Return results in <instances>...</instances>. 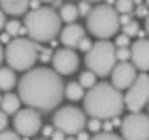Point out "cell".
Returning <instances> with one entry per match:
<instances>
[{
	"label": "cell",
	"instance_id": "obj_15",
	"mask_svg": "<svg viewBox=\"0 0 149 140\" xmlns=\"http://www.w3.org/2000/svg\"><path fill=\"white\" fill-rule=\"evenodd\" d=\"M0 8L8 15L19 17V15H24L26 9L30 8V0H0Z\"/></svg>",
	"mask_w": 149,
	"mask_h": 140
},
{
	"label": "cell",
	"instance_id": "obj_4",
	"mask_svg": "<svg viewBox=\"0 0 149 140\" xmlns=\"http://www.w3.org/2000/svg\"><path fill=\"white\" fill-rule=\"evenodd\" d=\"M86 26L91 36L99 39H110L119 30V13L110 4H99L86 15Z\"/></svg>",
	"mask_w": 149,
	"mask_h": 140
},
{
	"label": "cell",
	"instance_id": "obj_6",
	"mask_svg": "<svg viewBox=\"0 0 149 140\" xmlns=\"http://www.w3.org/2000/svg\"><path fill=\"white\" fill-rule=\"evenodd\" d=\"M116 43H112L108 39H101L97 43L91 45V49L86 52V65L88 69H91L97 77H108L114 69L116 62Z\"/></svg>",
	"mask_w": 149,
	"mask_h": 140
},
{
	"label": "cell",
	"instance_id": "obj_29",
	"mask_svg": "<svg viewBox=\"0 0 149 140\" xmlns=\"http://www.w3.org/2000/svg\"><path fill=\"white\" fill-rule=\"evenodd\" d=\"M130 37L127 36V34H121V36H118L116 37V47H129V43H130Z\"/></svg>",
	"mask_w": 149,
	"mask_h": 140
},
{
	"label": "cell",
	"instance_id": "obj_16",
	"mask_svg": "<svg viewBox=\"0 0 149 140\" xmlns=\"http://www.w3.org/2000/svg\"><path fill=\"white\" fill-rule=\"evenodd\" d=\"M21 97H19V93L15 95V93H11V90L9 92H6L2 95V101H0V108H2L6 114L9 116V114H15V112L21 108Z\"/></svg>",
	"mask_w": 149,
	"mask_h": 140
},
{
	"label": "cell",
	"instance_id": "obj_34",
	"mask_svg": "<svg viewBox=\"0 0 149 140\" xmlns=\"http://www.w3.org/2000/svg\"><path fill=\"white\" fill-rule=\"evenodd\" d=\"M39 60H41V62H47V60H52V52H50L49 49L41 50V52H39Z\"/></svg>",
	"mask_w": 149,
	"mask_h": 140
},
{
	"label": "cell",
	"instance_id": "obj_38",
	"mask_svg": "<svg viewBox=\"0 0 149 140\" xmlns=\"http://www.w3.org/2000/svg\"><path fill=\"white\" fill-rule=\"evenodd\" d=\"M74 136L80 138V140H86V138H90V134H88V133H82V131H78V133L74 134Z\"/></svg>",
	"mask_w": 149,
	"mask_h": 140
},
{
	"label": "cell",
	"instance_id": "obj_27",
	"mask_svg": "<svg viewBox=\"0 0 149 140\" xmlns=\"http://www.w3.org/2000/svg\"><path fill=\"white\" fill-rule=\"evenodd\" d=\"M19 138V133L15 129L13 131H0V140H17Z\"/></svg>",
	"mask_w": 149,
	"mask_h": 140
},
{
	"label": "cell",
	"instance_id": "obj_9",
	"mask_svg": "<svg viewBox=\"0 0 149 140\" xmlns=\"http://www.w3.org/2000/svg\"><path fill=\"white\" fill-rule=\"evenodd\" d=\"M13 129L19 133L22 138H32L41 131V114L37 108L26 106V108H19L13 118Z\"/></svg>",
	"mask_w": 149,
	"mask_h": 140
},
{
	"label": "cell",
	"instance_id": "obj_14",
	"mask_svg": "<svg viewBox=\"0 0 149 140\" xmlns=\"http://www.w3.org/2000/svg\"><path fill=\"white\" fill-rule=\"evenodd\" d=\"M84 36H86V30H84L80 24H77V22H69V24L62 30L60 39H62V43L65 47H71V49H74V47L78 45V41H80Z\"/></svg>",
	"mask_w": 149,
	"mask_h": 140
},
{
	"label": "cell",
	"instance_id": "obj_39",
	"mask_svg": "<svg viewBox=\"0 0 149 140\" xmlns=\"http://www.w3.org/2000/svg\"><path fill=\"white\" fill-rule=\"evenodd\" d=\"M9 37H11V36H9L8 32H6V34H2V37H0V41H2V43H9Z\"/></svg>",
	"mask_w": 149,
	"mask_h": 140
},
{
	"label": "cell",
	"instance_id": "obj_17",
	"mask_svg": "<svg viewBox=\"0 0 149 140\" xmlns=\"http://www.w3.org/2000/svg\"><path fill=\"white\" fill-rule=\"evenodd\" d=\"M17 78H15V73L11 71L9 67H0V90L2 92H9L13 90Z\"/></svg>",
	"mask_w": 149,
	"mask_h": 140
},
{
	"label": "cell",
	"instance_id": "obj_21",
	"mask_svg": "<svg viewBox=\"0 0 149 140\" xmlns=\"http://www.w3.org/2000/svg\"><path fill=\"white\" fill-rule=\"evenodd\" d=\"M134 0H116V11L118 13H132Z\"/></svg>",
	"mask_w": 149,
	"mask_h": 140
},
{
	"label": "cell",
	"instance_id": "obj_1",
	"mask_svg": "<svg viewBox=\"0 0 149 140\" xmlns=\"http://www.w3.org/2000/svg\"><path fill=\"white\" fill-rule=\"evenodd\" d=\"M19 97L26 106L41 112L54 110L63 99L65 84L58 71L49 67H36L22 75L19 80Z\"/></svg>",
	"mask_w": 149,
	"mask_h": 140
},
{
	"label": "cell",
	"instance_id": "obj_24",
	"mask_svg": "<svg viewBox=\"0 0 149 140\" xmlns=\"http://www.w3.org/2000/svg\"><path fill=\"white\" fill-rule=\"evenodd\" d=\"M123 34H127L129 37L138 36V34H140V24H138L136 21H130L129 24H125V26H123Z\"/></svg>",
	"mask_w": 149,
	"mask_h": 140
},
{
	"label": "cell",
	"instance_id": "obj_7",
	"mask_svg": "<svg viewBox=\"0 0 149 140\" xmlns=\"http://www.w3.org/2000/svg\"><path fill=\"white\" fill-rule=\"evenodd\" d=\"M52 125L56 129L63 131L67 136H74L78 131L86 127V116L77 106H62L52 116Z\"/></svg>",
	"mask_w": 149,
	"mask_h": 140
},
{
	"label": "cell",
	"instance_id": "obj_20",
	"mask_svg": "<svg viewBox=\"0 0 149 140\" xmlns=\"http://www.w3.org/2000/svg\"><path fill=\"white\" fill-rule=\"evenodd\" d=\"M78 82H80V86L84 88V90H90L91 86H95L97 84V75L91 71V69H88V71H84L82 75H80V78H78Z\"/></svg>",
	"mask_w": 149,
	"mask_h": 140
},
{
	"label": "cell",
	"instance_id": "obj_18",
	"mask_svg": "<svg viewBox=\"0 0 149 140\" xmlns=\"http://www.w3.org/2000/svg\"><path fill=\"white\" fill-rule=\"evenodd\" d=\"M63 95L69 101H80L84 99V88L80 86V82H69L63 90Z\"/></svg>",
	"mask_w": 149,
	"mask_h": 140
},
{
	"label": "cell",
	"instance_id": "obj_12",
	"mask_svg": "<svg viewBox=\"0 0 149 140\" xmlns=\"http://www.w3.org/2000/svg\"><path fill=\"white\" fill-rule=\"evenodd\" d=\"M110 77H112V84H114L118 90H127L130 84L134 82V78L138 77L136 65L130 64V62H119V64L114 65Z\"/></svg>",
	"mask_w": 149,
	"mask_h": 140
},
{
	"label": "cell",
	"instance_id": "obj_30",
	"mask_svg": "<svg viewBox=\"0 0 149 140\" xmlns=\"http://www.w3.org/2000/svg\"><path fill=\"white\" fill-rule=\"evenodd\" d=\"M78 15H84V17H86L88 15V13H90V2H88V0H84V2H80V4H78Z\"/></svg>",
	"mask_w": 149,
	"mask_h": 140
},
{
	"label": "cell",
	"instance_id": "obj_5",
	"mask_svg": "<svg viewBox=\"0 0 149 140\" xmlns=\"http://www.w3.org/2000/svg\"><path fill=\"white\" fill-rule=\"evenodd\" d=\"M37 58H39V47L34 39L26 37H13L4 50V60L9 64V67L15 71H28Z\"/></svg>",
	"mask_w": 149,
	"mask_h": 140
},
{
	"label": "cell",
	"instance_id": "obj_10",
	"mask_svg": "<svg viewBox=\"0 0 149 140\" xmlns=\"http://www.w3.org/2000/svg\"><path fill=\"white\" fill-rule=\"evenodd\" d=\"M121 136L127 140H147L149 138V114L130 112L121 121Z\"/></svg>",
	"mask_w": 149,
	"mask_h": 140
},
{
	"label": "cell",
	"instance_id": "obj_32",
	"mask_svg": "<svg viewBox=\"0 0 149 140\" xmlns=\"http://www.w3.org/2000/svg\"><path fill=\"white\" fill-rule=\"evenodd\" d=\"M8 127V114L4 110H0V131H4Z\"/></svg>",
	"mask_w": 149,
	"mask_h": 140
},
{
	"label": "cell",
	"instance_id": "obj_3",
	"mask_svg": "<svg viewBox=\"0 0 149 140\" xmlns=\"http://www.w3.org/2000/svg\"><path fill=\"white\" fill-rule=\"evenodd\" d=\"M62 19L52 8H36L34 11L26 13L24 17V30L28 32L30 39L34 41H52L60 34Z\"/></svg>",
	"mask_w": 149,
	"mask_h": 140
},
{
	"label": "cell",
	"instance_id": "obj_2",
	"mask_svg": "<svg viewBox=\"0 0 149 140\" xmlns=\"http://www.w3.org/2000/svg\"><path fill=\"white\" fill-rule=\"evenodd\" d=\"M125 108V99L121 90L108 82H101L91 86L88 93H84V110L93 118L112 120L119 116Z\"/></svg>",
	"mask_w": 149,
	"mask_h": 140
},
{
	"label": "cell",
	"instance_id": "obj_25",
	"mask_svg": "<svg viewBox=\"0 0 149 140\" xmlns=\"http://www.w3.org/2000/svg\"><path fill=\"white\" fill-rule=\"evenodd\" d=\"M95 140H118L119 138V134H116V133H110V131H104V133H95V136H93Z\"/></svg>",
	"mask_w": 149,
	"mask_h": 140
},
{
	"label": "cell",
	"instance_id": "obj_23",
	"mask_svg": "<svg viewBox=\"0 0 149 140\" xmlns=\"http://www.w3.org/2000/svg\"><path fill=\"white\" fill-rule=\"evenodd\" d=\"M116 58H118V62H129L130 60V47H118L116 49Z\"/></svg>",
	"mask_w": 149,
	"mask_h": 140
},
{
	"label": "cell",
	"instance_id": "obj_26",
	"mask_svg": "<svg viewBox=\"0 0 149 140\" xmlns=\"http://www.w3.org/2000/svg\"><path fill=\"white\" fill-rule=\"evenodd\" d=\"M86 125H88V129H90V131H93V133H99V131L102 129L101 120H99V118H93V116H91L90 121H86Z\"/></svg>",
	"mask_w": 149,
	"mask_h": 140
},
{
	"label": "cell",
	"instance_id": "obj_44",
	"mask_svg": "<svg viewBox=\"0 0 149 140\" xmlns=\"http://www.w3.org/2000/svg\"><path fill=\"white\" fill-rule=\"evenodd\" d=\"M146 6H147V8H149V0H146Z\"/></svg>",
	"mask_w": 149,
	"mask_h": 140
},
{
	"label": "cell",
	"instance_id": "obj_43",
	"mask_svg": "<svg viewBox=\"0 0 149 140\" xmlns=\"http://www.w3.org/2000/svg\"><path fill=\"white\" fill-rule=\"evenodd\" d=\"M88 2H101V0H88Z\"/></svg>",
	"mask_w": 149,
	"mask_h": 140
},
{
	"label": "cell",
	"instance_id": "obj_36",
	"mask_svg": "<svg viewBox=\"0 0 149 140\" xmlns=\"http://www.w3.org/2000/svg\"><path fill=\"white\" fill-rule=\"evenodd\" d=\"M63 136H65V133H63V131H60V129H56L54 133L50 134V138H54V140H62Z\"/></svg>",
	"mask_w": 149,
	"mask_h": 140
},
{
	"label": "cell",
	"instance_id": "obj_13",
	"mask_svg": "<svg viewBox=\"0 0 149 140\" xmlns=\"http://www.w3.org/2000/svg\"><path fill=\"white\" fill-rule=\"evenodd\" d=\"M130 62L140 71H149V39H138L130 45Z\"/></svg>",
	"mask_w": 149,
	"mask_h": 140
},
{
	"label": "cell",
	"instance_id": "obj_40",
	"mask_svg": "<svg viewBox=\"0 0 149 140\" xmlns=\"http://www.w3.org/2000/svg\"><path fill=\"white\" fill-rule=\"evenodd\" d=\"M4 60V49H2V41H0V64H2Z\"/></svg>",
	"mask_w": 149,
	"mask_h": 140
},
{
	"label": "cell",
	"instance_id": "obj_28",
	"mask_svg": "<svg viewBox=\"0 0 149 140\" xmlns=\"http://www.w3.org/2000/svg\"><path fill=\"white\" fill-rule=\"evenodd\" d=\"M91 45H93V43H91V41H90V39H88V37H86V36H84V37H82V39H80V41H78V45H77V47H78V49H80V50H82V52H88V50H90V49H91Z\"/></svg>",
	"mask_w": 149,
	"mask_h": 140
},
{
	"label": "cell",
	"instance_id": "obj_35",
	"mask_svg": "<svg viewBox=\"0 0 149 140\" xmlns=\"http://www.w3.org/2000/svg\"><path fill=\"white\" fill-rule=\"evenodd\" d=\"M41 131H43V136H50L54 133V127L52 125H45V127H41Z\"/></svg>",
	"mask_w": 149,
	"mask_h": 140
},
{
	"label": "cell",
	"instance_id": "obj_31",
	"mask_svg": "<svg viewBox=\"0 0 149 140\" xmlns=\"http://www.w3.org/2000/svg\"><path fill=\"white\" fill-rule=\"evenodd\" d=\"M130 21H132V19H130V13H119V26L129 24Z\"/></svg>",
	"mask_w": 149,
	"mask_h": 140
},
{
	"label": "cell",
	"instance_id": "obj_33",
	"mask_svg": "<svg viewBox=\"0 0 149 140\" xmlns=\"http://www.w3.org/2000/svg\"><path fill=\"white\" fill-rule=\"evenodd\" d=\"M136 15L146 19V17L149 15V8H147V6H138V8H136Z\"/></svg>",
	"mask_w": 149,
	"mask_h": 140
},
{
	"label": "cell",
	"instance_id": "obj_22",
	"mask_svg": "<svg viewBox=\"0 0 149 140\" xmlns=\"http://www.w3.org/2000/svg\"><path fill=\"white\" fill-rule=\"evenodd\" d=\"M4 28H6V32H8L11 37H17L22 30H24V28H22V24H21L19 21H9V22H6V26H4Z\"/></svg>",
	"mask_w": 149,
	"mask_h": 140
},
{
	"label": "cell",
	"instance_id": "obj_19",
	"mask_svg": "<svg viewBox=\"0 0 149 140\" xmlns=\"http://www.w3.org/2000/svg\"><path fill=\"white\" fill-rule=\"evenodd\" d=\"M80 17L78 15V8L74 6V4H63L62 9H60V19H62L63 22H74L77 19Z\"/></svg>",
	"mask_w": 149,
	"mask_h": 140
},
{
	"label": "cell",
	"instance_id": "obj_41",
	"mask_svg": "<svg viewBox=\"0 0 149 140\" xmlns=\"http://www.w3.org/2000/svg\"><path fill=\"white\" fill-rule=\"evenodd\" d=\"M146 32H147V34H149V15L146 17Z\"/></svg>",
	"mask_w": 149,
	"mask_h": 140
},
{
	"label": "cell",
	"instance_id": "obj_45",
	"mask_svg": "<svg viewBox=\"0 0 149 140\" xmlns=\"http://www.w3.org/2000/svg\"><path fill=\"white\" fill-rule=\"evenodd\" d=\"M0 101H2V95H0Z\"/></svg>",
	"mask_w": 149,
	"mask_h": 140
},
{
	"label": "cell",
	"instance_id": "obj_37",
	"mask_svg": "<svg viewBox=\"0 0 149 140\" xmlns=\"http://www.w3.org/2000/svg\"><path fill=\"white\" fill-rule=\"evenodd\" d=\"M6 26V17H4V9L0 8V30Z\"/></svg>",
	"mask_w": 149,
	"mask_h": 140
},
{
	"label": "cell",
	"instance_id": "obj_11",
	"mask_svg": "<svg viewBox=\"0 0 149 140\" xmlns=\"http://www.w3.org/2000/svg\"><path fill=\"white\" fill-rule=\"evenodd\" d=\"M78 64V54L74 52L71 47H65V49H60L52 54V65H54V71H58L60 75H71L77 71Z\"/></svg>",
	"mask_w": 149,
	"mask_h": 140
},
{
	"label": "cell",
	"instance_id": "obj_42",
	"mask_svg": "<svg viewBox=\"0 0 149 140\" xmlns=\"http://www.w3.org/2000/svg\"><path fill=\"white\" fill-rule=\"evenodd\" d=\"M41 2H49V4H56V2H60V0H41Z\"/></svg>",
	"mask_w": 149,
	"mask_h": 140
},
{
	"label": "cell",
	"instance_id": "obj_8",
	"mask_svg": "<svg viewBox=\"0 0 149 140\" xmlns=\"http://www.w3.org/2000/svg\"><path fill=\"white\" fill-rule=\"evenodd\" d=\"M123 99H125V106L130 112H140L149 105V75L147 73H140L134 78V82L127 88V93H125Z\"/></svg>",
	"mask_w": 149,
	"mask_h": 140
}]
</instances>
